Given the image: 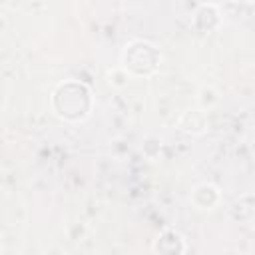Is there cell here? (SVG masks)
Wrapping results in <instances>:
<instances>
[{
	"mask_svg": "<svg viewBox=\"0 0 255 255\" xmlns=\"http://www.w3.org/2000/svg\"><path fill=\"white\" fill-rule=\"evenodd\" d=\"M54 112L64 120H80L90 110V92L78 82H64L52 96Z\"/></svg>",
	"mask_w": 255,
	"mask_h": 255,
	"instance_id": "6da1fadb",
	"label": "cell"
}]
</instances>
